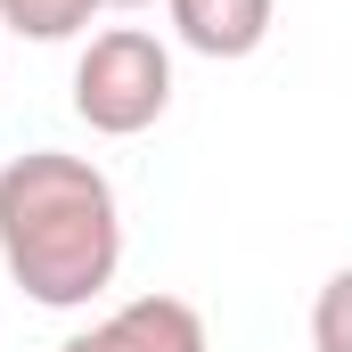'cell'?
I'll use <instances>...</instances> for the list:
<instances>
[{
  "label": "cell",
  "instance_id": "cell-1",
  "mask_svg": "<svg viewBox=\"0 0 352 352\" xmlns=\"http://www.w3.org/2000/svg\"><path fill=\"white\" fill-rule=\"evenodd\" d=\"M0 270L41 311H82L123 270V197L90 156L25 148L0 164Z\"/></svg>",
  "mask_w": 352,
  "mask_h": 352
},
{
  "label": "cell",
  "instance_id": "cell-2",
  "mask_svg": "<svg viewBox=\"0 0 352 352\" xmlns=\"http://www.w3.org/2000/svg\"><path fill=\"white\" fill-rule=\"evenodd\" d=\"M173 107V50L148 25H107L74 58V115L98 140H140Z\"/></svg>",
  "mask_w": 352,
  "mask_h": 352
},
{
  "label": "cell",
  "instance_id": "cell-3",
  "mask_svg": "<svg viewBox=\"0 0 352 352\" xmlns=\"http://www.w3.org/2000/svg\"><path fill=\"white\" fill-rule=\"evenodd\" d=\"M58 352H213V336L188 295H131L107 320H90L82 336H66Z\"/></svg>",
  "mask_w": 352,
  "mask_h": 352
},
{
  "label": "cell",
  "instance_id": "cell-4",
  "mask_svg": "<svg viewBox=\"0 0 352 352\" xmlns=\"http://www.w3.org/2000/svg\"><path fill=\"white\" fill-rule=\"evenodd\" d=\"M164 16H173V33L197 50V58H254L270 41V16H278V0H164Z\"/></svg>",
  "mask_w": 352,
  "mask_h": 352
},
{
  "label": "cell",
  "instance_id": "cell-5",
  "mask_svg": "<svg viewBox=\"0 0 352 352\" xmlns=\"http://www.w3.org/2000/svg\"><path fill=\"white\" fill-rule=\"evenodd\" d=\"M98 8L107 0H0V25L16 41H74V33H90Z\"/></svg>",
  "mask_w": 352,
  "mask_h": 352
},
{
  "label": "cell",
  "instance_id": "cell-6",
  "mask_svg": "<svg viewBox=\"0 0 352 352\" xmlns=\"http://www.w3.org/2000/svg\"><path fill=\"white\" fill-rule=\"evenodd\" d=\"M311 352H352V263L311 295Z\"/></svg>",
  "mask_w": 352,
  "mask_h": 352
},
{
  "label": "cell",
  "instance_id": "cell-7",
  "mask_svg": "<svg viewBox=\"0 0 352 352\" xmlns=\"http://www.w3.org/2000/svg\"><path fill=\"white\" fill-rule=\"evenodd\" d=\"M107 8H156V0H107Z\"/></svg>",
  "mask_w": 352,
  "mask_h": 352
}]
</instances>
